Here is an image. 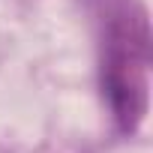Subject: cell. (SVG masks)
I'll use <instances>...</instances> for the list:
<instances>
[{
  "label": "cell",
  "mask_w": 153,
  "mask_h": 153,
  "mask_svg": "<svg viewBox=\"0 0 153 153\" xmlns=\"http://www.w3.org/2000/svg\"><path fill=\"white\" fill-rule=\"evenodd\" d=\"M147 63L150 33L141 6L120 0L105 15L102 93L123 132H135L147 114Z\"/></svg>",
  "instance_id": "obj_1"
}]
</instances>
